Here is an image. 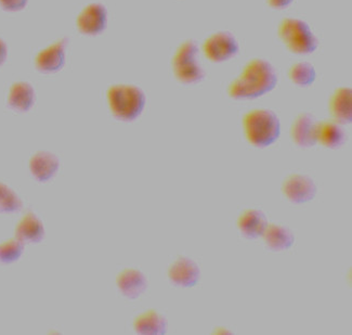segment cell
Wrapping results in <instances>:
<instances>
[{
  "mask_svg": "<svg viewBox=\"0 0 352 335\" xmlns=\"http://www.w3.org/2000/svg\"><path fill=\"white\" fill-rule=\"evenodd\" d=\"M329 110L335 122L350 124L352 120V91L350 88H338L329 100Z\"/></svg>",
  "mask_w": 352,
  "mask_h": 335,
  "instance_id": "15",
  "label": "cell"
},
{
  "mask_svg": "<svg viewBox=\"0 0 352 335\" xmlns=\"http://www.w3.org/2000/svg\"><path fill=\"white\" fill-rule=\"evenodd\" d=\"M278 75L269 62L255 59L248 62L242 74L230 85L229 96L233 99H255L276 88Z\"/></svg>",
  "mask_w": 352,
  "mask_h": 335,
  "instance_id": "1",
  "label": "cell"
},
{
  "mask_svg": "<svg viewBox=\"0 0 352 335\" xmlns=\"http://www.w3.org/2000/svg\"><path fill=\"white\" fill-rule=\"evenodd\" d=\"M67 39H60L52 46L44 49L36 56V67L43 73L58 72L63 67L65 62V46Z\"/></svg>",
  "mask_w": 352,
  "mask_h": 335,
  "instance_id": "10",
  "label": "cell"
},
{
  "mask_svg": "<svg viewBox=\"0 0 352 335\" xmlns=\"http://www.w3.org/2000/svg\"><path fill=\"white\" fill-rule=\"evenodd\" d=\"M168 277L171 283L177 287L192 288L199 282L201 270L191 259L180 257L169 267Z\"/></svg>",
  "mask_w": 352,
  "mask_h": 335,
  "instance_id": "8",
  "label": "cell"
},
{
  "mask_svg": "<svg viewBox=\"0 0 352 335\" xmlns=\"http://www.w3.org/2000/svg\"><path fill=\"white\" fill-rule=\"evenodd\" d=\"M120 293L128 299H138L146 292L148 280L143 272L138 269L128 268L120 272L116 279Z\"/></svg>",
  "mask_w": 352,
  "mask_h": 335,
  "instance_id": "12",
  "label": "cell"
},
{
  "mask_svg": "<svg viewBox=\"0 0 352 335\" xmlns=\"http://www.w3.org/2000/svg\"><path fill=\"white\" fill-rule=\"evenodd\" d=\"M268 220L265 214L258 210H248L239 218L238 226L243 236L256 239L263 236L268 227Z\"/></svg>",
  "mask_w": 352,
  "mask_h": 335,
  "instance_id": "16",
  "label": "cell"
},
{
  "mask_svg": "<svg viewBox=\"0 0 352 335\" xmlns=\"http://www.w3.org/2000/svg\"><path fill=\"white\" fill-rule=\"evenodd\" d=\"M317 140L327 148H340L344 142V129L335 120H324L318 123Z\"/></svg>",
  "mask_w": 352,
  "mask_h": 335,
  "instance_id": "20",
  "label": "cell"
},
{
  "mask_svg": "<svg viewBox=\"0 0 352 335\" xmlns=\"http://www.w3.org/2000/svg\"><path fill=\"white\" fill-rule=\"evenodd\" d=\"M294 0H268L269 6L272 8L283 9L291 5Z\"/></svg>",
  "mask_w": 352,
  "mask_h": 335,
  "instance_id": "25",
  "label": "cell"
},
{
  "mask_svg": "<svg viewBox=\"0 0 352 335\" xmlns=\"http://www.w3.org/2000/svg\"><path fill=\"white\" fill-rule=\"evenodd\" d=\"M28 3V0H0V6L5 10L19 11L23 9Z\"/></svg>",
  "mask_w": 352,
  "mask_h": 335,
  "instance_id": "24",
  "label": "cell"
},
{
  "mask_svg": "<svg viewBox=\"0 0 352 335\" xmlns=\"http://www.w3.org/2000/svg\"><path fill=\"white\" fill-rule=\"evenodd\" d=\"M107 101L115 118L131 122L140 116L146 107V95L137 86L115 85L107 90Z\"/></svg>",
  "mask_w": 352,
  "mask_h": 335,
  "instance_id": "3",
  "label": "cell"
},
{
  "mask_svg": "<svg viewBox=\"0 0 352 335\" xmlns=\"http://www.w3.org/2000/svg\"><path fill=\"white\" fill-rule=\"evenodd\" d=\"M35 102V91L32 85L20 82L12 85L9 92L8 105L12 110L28 112Z\"/></svg>",
  "mask_w": 352,
  "mask_h": 335,
  "instance_id": "17",
  "label": "cell"
},
{
  "mask_svg": "<svg viewBox=\"0 0 352 335\" xmlns=\"http://www.w3.org/2000/svg\"><path fill=\"white\" fill-rule=\"evenodd\" d=\"M278 36L294 54H308L317 50L319 43L308 24L298 19H285L278 26Z\"/></svg>",
  "mask_w": 352,
  "mask_h": 335,
  "instance_id": "4",
  "label": "cell"
},
{
  "mask_svg": "<svg viewBox=\"0 0 352 335\" xmlns=\"http://www.w3.org/2000/svg\"><path fill=\"white\" fill-rule=\"evenodd\" d=\"M283 193L291 202L301 204L314 199L317 186L314 180L306 175H292L284 182Z\"/></svg>",
  "mask_w": 352,
  "mask_h": 335,
  "instance_id": "7",
  "label": "cell"
},
{
  "mask_svg": "<svg viewBox=\"0 0 352 335\" xmlns=\"http://www.w3.org/2000/svg\"><path fill=\"white\" fill-rule=\"evenodd\" d=\"M45 237V228L41 220L33 213H28L19 221L16 228V238L22 244H36Z\"/></svg>",
  "mask_w": 352,
  "mask_h": 335,
  "instance_id": "14",
  "label": "cell"
},
{
  "mask_svg": "<svg viewBox=\"0 0 352 335\" xmlns=\"http://www.w3.org/2000/svg\"><path fill=\"white\" fill-rule=\"evenodd\" d=\"M107 22V9L100 3L87 6L77 18V26L80 31L87 35H97L104 31Z\"/></svg>",
  "mask_w": 352,
  "mask_h": 335,
  "instance_id": "9",
  "label": "cell"
},
{
  "mask_svg": "<svg viewBox=\"0 0 352 335\" xmlns=\"http://www.w3.org/2000/svg\"><path fill=\"white\" fill-rule=\"evenodd\" d=\"M289 78L294 84L298 85L301 87H306L316 80L317 73L314 65L307 62H298L294 64L289 69Z\"/></svg>",
  "mask_w": 352,
  "mask_h": 335,
  "instance_id": "21",
  "label": "cell"
},
{
  "mask_svg": "<svg viewBox=\"0 0 352 335\" xmlns=\"http://www.w3.org/2000/svg\"><path fill=\"white\" fill-rule=\"evenodd\" d=\"M246 138L257 148L274 144L281 133L280 120L270 110L250 111L243 118Z\"/></svg>",
  "mask_w": 352,
  "mask_h": 335,
  "instance_id": "2",
  "label": "cell"
},
{
  "mask_svg": "<svg viewBox=\"0 0 352 335\" xmlns=\"http://www.w3.org/2000/svg\"><path fill=\"white\" fill-rule=\"evenodd\" d=\"M133 327L138 334L163 335L166 333L167 321L159 312L148 310L135 320Z\"/></svg>",
  "mask_w": 352,
  "mask_h": 335,
  "instance_id": "18",
  "label": "cell"
},
{
  "mask_svg": "<svg viewBox=\"0 0 352 335\" xmlns=\"http://www.w3.org/2000/svg\"><path fill=\"white\" fill-rule=\"evenodd\" d=\"M265 244L276 252L285 251L293 246L295 238L292 231L280 225H268L263 233Z\"/></svg>",
  "mask_w": 352,
  "mask_h": 335,
  "instance_id": "19",
  "label": "cell"
},
{
  "mask_svg": "<svg viewBox=\"0 0 352 335\" xmlns=\"http://www.w3.org/2000/svg\"><path fill=\"white\" fill-rule=\"evenodd\" d=\"M23 206L20 197L10 187L0 182V213L18 212Z\"/></svg>",
  "mask_w": 352,
  "mask_h": 335,
  "instance_id": "22",
  "label": "cell"
},
{
  "mask_svg": "<svg viewBox=\"0 0 352 335\" xmlns=\"http://www.w3.org/2000/svg\"><path fill=\"white\" fill-rule=\"evenodd\" d=\"M203 52L212 62H222L238 54L239 44L232 34L219 32L205 41Z\"/></svg>",
  "mask_w": 352,
  "mask_h": 335,
  "instance_id": "6",
  "label": "cell"
},
{
  "mask_svg": "<svg viewBox=\"0 0 352 335\" xmlns=\"http://www.w3.org/2000/svg\"><path fill=\"white\" fill-rule=\"evenodd\" d=\"M7 58V46L1 39H0V65L5 62Z\"/></svg>",
  "mask_w": 352,
  "mask_h": 335,
  "instance_id": "26",
  "label": "cell"
},
{
  "mask_svg": "<svg viewBox=\"0 0 352 335\" xmlns=\"http://www.w3.org/2000/svg\"><path fill=\"white\" fill-rule=\"evenodd\" d=\"M318 122L311 114L302 113L294 122L292 137L295 144L301 148H310L317 144Z\"/></svg>",
  "mask_w": 352,
  "mask_h": 335,
  "instance_id": "11",
  "label": "cell"
},
{
  "mask_svg": "<svg viewBox=\"0 0 352 335\" xmlns=\"http://www.w3.org/2000/svg\"><path fill=\"white\" fill-rule=\"evenodd\" d=\"M197 45L192 41H184L177 49L173 58V69L179 82L194 84L204 78V71L197 63Z\"/></svg>",
  "mask_w": 352,
  "mask_h": 335,
  "instance_id": "5",
  "label": "cell"
},
{
  "mask_svg": "<svg viewBox=\"0 0 352 335\" xmlns=\"http://www.w3.org/2000/svg\"><path fill=\"white\" fill-rule=\"evenodd\" d=\"M59 159L52 152L39 151L30 160V171L37 182H46L59 171Z\"/></svg>",
  "mask_w": 352,
  "mask_h": 335,
  "instance_id": "13",
  "label": "cell"
},
{
  "mask_svg": "<svg viewBox=\"0 0 352 335\" xmlns=\"http://www.w3.org/2000/svg\"><path fill=\"white\" fill-rule=\"evenodd\" d=\"M24 251V244L18 239L5 241L0 244V263H11L18 261Z\"/></svg>",
  "mask_w": 352,
  "mask_h": 335,
  "instance_id": "23",
  "label": "cell"
}]
</instances>
